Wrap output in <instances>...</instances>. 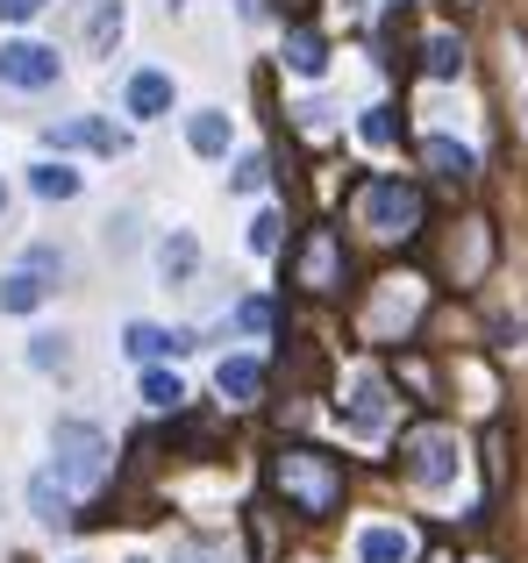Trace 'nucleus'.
<instances>
[{"label":"nucleus","mask_w":528,"mask_h":563,"mask_svg":"<svg viewBox=\"0 0 528 563\" xmlns=\"http://www.w3.org/2000/svg\"><path fill=\"white\" fill-rule=\"evenodd\" d=\"M43 292H51V286H43V278L29 272V264H14V272L0 278V314H36Z\"/></svg>","instance_id":"f3484780"},{"label":"nucleus","mask_w":528,"mask_h":563,"mask_svg":"<svg viewBox=\"0 0 528 563\" xmlns=\"http://www.w3.org/2000/svg\"><path fill=\"white\" fill-rule=\"evenodd\" d=\"M415 314H421V278H386L378 300H372V314H364V329L372 335H400Z\"/></svg>","instance_id":"0eeeda50"},{"label":"nucleus","mask_w":528,"mask_h":563,"mask_svg":"<svg viewBox=\"0 0 528 563\" xmlns=\"http://www.w3.org/2000/svg\"><path fill=\"white\" fill-rule=\"evenodd\" d=\"M79 172H72V165H36V172H29V192H36V200H79Z\"/></svg>","instance_id":"412c9836"},{"label":"nucleus","mask_w":528,"mask_h":563,"mask_svg":"<svg viewBox=\"0 0 528 563\" xmlns=\"http://www.w3.org/2000/svg\"><path fill=\"white\" fill-rule=\"evenodd\" d=\"M186 143H194V157H229L237 129H229L222 108H194V114H186Z\"/></svg>","instance_id":"2eb2a0df"},{"label":"nucleus","mask_w":528,"mask_h":563,"mask_svg":"<svg viewBox=\"0 0 528 563\" xmlns=\"http://www.w3.org/2000/svg\"><path fill=\"white\" fill-rule=\"evenodd\" d=\"M143 399H151L157 413H179L186 407V378L179 372H143Z\"/></svg>","instance_id":"b1692460"},{"label":"nucleus","mask_w":528,"mask_h":563,"mask_svg":"<svg viewBox=\"0 0 528 563\" xmlns=\"http://www.w3.org/2000/svg\"><path fill=\"white\" fill-rule=\"evenodd\" d=\"M464 471V442L450 435V428H421L415 442H407V478L421 485V493H450Z\"/></svg>","instance_id":"39448f33"},{"label":"nucleus","mask_w":528,"mask_h":563,"mask_svg":"<svg viewBox=\"0 0 528 563\" xmlns=\"http://www.w3.org/2000/svg\"><path fill=\"white\" fill-rule=\"evenodd\" d=\"M122 350L129 357H186V350H194V329H157V321H129L122 329Z\"/></svg>","instance_id":"9d476101"},{"label":"nucleus","mask_w":528,"mask_h":563,"mask_svg":"<svg viewBox=\"0 0 528 563\" xmlns=\"http://www.w3.org/2000/svg\"><path fill=\"white\" fill-rule=\"evenodd\" d=\"M293 114H300V129H307V136H321V129H329V108H321V100H300Z\"/></svg>","instance_id":"473e14b6"},{"label":"nucleus","mask_w":528,"mask_h":563,"mask_svg":"<svg viewBox=\"0 0 528 563\" xmlns=\"http://www.w3.org/2000/svg\"><path fill=\"white\" fill-rule=\"evenodd\" d=\"M129 563H143V556H129Z\"/></svg>","instance_id":"c9c22d12"},{"label":"nucleus","mask_w":528,"mask_h":563,"mask_svg":"<svg viewBox=\"0 0 528 563\" xmlns=\"http://www.w3.org/2000/svg\"><path fill=\"white\" fill-rule=\"evenodd\" d=\"M358 221L378 235V243H400V235L421 229V192L407 179H372L358 192Z\"/></svg>","instance_id":"20e7f679"},{"label":"nucleus","mask_w":528,"mask_h":563,"mask_svg":"<svg viewBox=\"0 0 528 563\" xmlns=\"http://www.w3.org/2000/svg\"><path fill=\"white\" fill-rule=\"evenodd\" d=\"M194 272H200V235L194 229H172L165 243H157V278H165V286H186Z\"/></svg>","instance_id":"ddd939ff"},{"label":"nucleus","mask_w":528,"mask_h":563,"mask_svg":"<svg viewBox=\"0 0 528 563\" xmlns=\"http://www.w3.org/2000/svg\"><path fill=\"white\" fill-rule=\"evenodd\" d=\"M51 143L57 151H129V136L114 122H94V114H72V122H51Z\"/></svg>","instance_id":"1a4fd4ad"},{"label":"nucleus","mask_w":528,"mask_h":563,"mask_svg":"<svg viewBox=\"0 0 528 563\" xmlns=\"http://www.w3.org/2000/svg\"><path fill=\"white\" fill-rule=\"evenodd\" d=\"M108 250H136V214H114L108 221Z\"/></svg>","instance_id":"c756f323"},{"label":"nucleus","mask_w":528,"mask_h":563,"mask_svg":"<svg viewBox=\"0 0 528 563\" xmlns=\"http://www.w3.org/2000/svg\"><path fill=\"white\" fill-rule=\"evenodd\" d=\"M251 250H257V257H272V250H278V214H257L251 221Z\"/></svg>","instance_id":"c85d7f7f"},{"label":"nucleus","mask_w":528,"mask_h":563,"mask_svg":"<svg viewBox=\"0 0 528 563\" xmlns=\"http://www.w3.org/2000/svg\"><path fill=\"white\" fill-rule=\"evenodd\" d=\"M0 214H8V186H0Z\"/></svg>","instance_id":"72a5a7b5"},{"label":"nucleus","mask_w":528,"mask_h":563,"mask_svg":"<svg viewBox=\"0 0 528 563\" xmlns=\"http://www.w3.org/2000/svg\"><path fill=\"white\" fill-rule=\"evenodd\" d=\"M51 456H57V478H65L72 485V493H86V485H100V478H108V435H100V428L94 421H57L51 428Z\"/></svg>","instance_id":"f03ea898"},{"label":"nucleus","mask_w":528,"mask_h":563,"mask_svg":"<svg viewBox=\"0 0 528 563\" xmlns=\"http://www.w3.org/2000/svg\"><path fill=\"white\" fill-rule=\"evenodd\" d=\"M215 385H222V399H229V407H251V399L264 393V364H257V357H222Z\"/></svg>","instance_id":"dca6fc26"},{"label":"nucleus","mask_w":528,"mask_h":563,"mask_svg":"<svg viewBox=\"0 0 528 563\" xmlns=\"http://www.w3.org/2000/svg\"><path fill=\"white\" fill-rule=\"evenodd\" d=\"M29 364H36V372H72V335L65 329L29 335Z\"/></svg>","instance_id":"4be33fe9"},{"label":"nucleus","mask_w":528,"mask_h":563,"mask_svg":"<svg viewBox=\"0 0 528 563\" xmlns=\"http://www.w3.org/2000/svg\"><path fill=\"white\" fill-rule=\"evenodd\" d=\"M272 478H278V493H286L307 521L336 514V499H343V464L321 456V450H278L272 456Z\"/></svg>","instance_id":"f257e3e1"},{"label":"nucleus","mask_w":528,"mask_h":563,"mask_svg":"<svg viewBox=\"0 0 528 563\" xmlns=\"http://www.w3.org/2000/svg\"><path fill=\"white\" fill-rule=\"evenodd\" d=\"M29 507H36L43 528H72V485L57 478V471H36V478H29Z\"/></svg>","instance_id":"4468645a"},{"label":"nucleus","mask_w":528,"mask_h":563,"mask_svg":"<svg viewBox=\"0 0 528 563\" xmlns=\"http://www.w3.org/2000/svg\"><path fill=\"white\" fill-rule=\"evenodd\" d=\"M57 71H65V57L51 51V43H0V86H14V93H43V86H57Z\"/></svg>","instance_id":"423d86ee"},{"label":"nucleus","mask_w":528,"mask_h":563,"mask_svg":"<svg viewBox=\"0 0 528 563\" xmlns=\"http://www.w3.org/2000/svg\"><path fill=\"white\" fill-rule=\"evenodd\" d=\"M264 179H272V172H264V157H257V151H243V157H237V179H229V186H237V192H257Z\"/></svg>","instance_id":"a878e982"},{"label":"nucleus","mask_w":528,"mask_h":563,"mask_svg":"<svg viewBox=\"0 0 528 563\" xmlns=\"http://www.w3.org/2000/svg\"><path fill=\"white\" fill-rule=\"evenodd\" d=\"M237 329L243 335H264V329H272V307H264V300H243L237 307Z\"/></svg>","instance_id":"cd10ccee"},{"label":"nucleus","mask_w":528,"mask_h":563,"mask_svg":"<svg viewBox=\"0 0 528 563\" xmlns=\"http://www.w3.org/2000/svg\"><path fill=\"white\" fill-rule=\"evenodd\" d=\"M336 272H343V257H336V235L315 229V235H307V250H300V286H307V292H336Z\"/></svg>","instance_id":"f8f14e48"},{"label":"nucleus","mask_w":528,"mask_h":563,"mask_svg":"<svg viewBox=\"0 0 528 563\" xmlns=\"http://www.w3.org/2000/svg\"><path fill=\"white\" fill-rule=\"evenodd\" d=\"M421 165H429L436 179H472V151H464V143H450V136H429V143H421Z\"/></svg>","instance_id":"aec40b11"},{"label":"nucleus","mask_w":528,"mask_h":563,"mask_svg":"<svg viewBox=\"0 0 528 563\" xmlns=\"http://www.w3.org/2000/svg\"><path fill=\"white\" fill-rule=\"evenodd\" d=\"M286 71L293 79H321V71H329V43H321L315 29H293L286 36Z\"/></svg>","instance_id":"a211bd4d"},{"label":"nucleus","mask_w":528,"mask_h":563,"mask_svg":"<svg viewBox=\"0 0 528 563\" xmlns=\"http://www.w3.org/2000/svg\"><path fill=\"white\" fill-rule=\"evenodd\" d=\"M172 100H179V86H172V71H157V65L129 71V86H122V108L136 114V122H157V114H172Z\"/></svg>","instance_id":"6e6552de"},{"label":"nucleus","mask_w":528,"mask_h":563,"mask_svg":"<svg viewBox=\"0 0 528 563\" xmlns=\"http://www.w3.org/2000/svg\"><path fill=\"white\" fill-rule=\"evenodd\" d=\"M358 563H415V536H407L400 521L358 528Z\"/></svg>","instance_id":"9b49d317"},{"label":"nucleus","mask_w":528,"mask_h":563,"mask_svg":"<svg viewBox=\"0 0 528 563\" xmlns=\"http://www.w3.org/2000/svg\"><path fill=\"white\" fill-rule=\"evenodd\" d=\"M336 421H343L350 442H386V428H393V385L378 378V372H350L343 399H336Z\"/></svg>","instance_id":"7ed1b4c3"},{"label":"nucleus","mask_w":528,"mask_h":563,"mask_svg":"<svg viewBox=\"0 0 528 563\" xmlns=\"http://www.w3.org/2000/svg\"><path fill=\"white\" fill-rule=\"evenodd\" d=\"M507 79H515V93H521V129H528V51L521 43H507Z\"/></svg>","instance_id":"bb28decb"},{"label":"nucleus","mask_w":528,"mask_h":563,"mask_svg":"<svg viewBox=\"0 0 528 563\" xmlns=\"http://www.w3.org/2000/svg\"><path fill=\"white\" fill-rule=\"evenodd\" d=\"M122 0H86V51H114L122 43Z\"/></svg>","instance_id":"6ab92c4d"},{"label":"nucleus","mask_w":528,"mask_h":563,"mask_svg":"<svg viewBox=\"0 0 528 563\" xmlns=\"http://www.w3.org/2000/svg\"><path fill=\"white\" fill-rule=\"evenodd\" d=\"M358 129H364V143H393V114H386V108H372Z\"/></svg>","instance_id":"7c9ffc66"},{"label":"nucleus","mask_w":528,"mask_h":563,"mask_svg":"<svg viewBox=\"0 0 528 563\" xmlns=\"http://www.w3.org/2000/svg\"><path fill=\"white\" fill-rule=\"evenodd\" d=\"M165 563H237V556H229V542L186 536V542H172V556H165Z\"/></svg>","instance_id":"393cba45"},{"label":"nucleus","mask_w":528,"mask_h":563,"mask_svg":"<svg viewBox=\"0 0 528 563\" xmlns=\"http://www.w3.org/2000/svg\"><path fill=\"white\" fill-rule=\"evenodd\" d=\"M421 65H429V79H458V71H464V43L443 29V36L421 43Z\"/></svg>","instance_id":"5701e85b"},{"label":"nucleus","mask_w":528,"mask_h":563,"mask_svg":"<svg viewBox=\"0 0 528 563\" xmlns=\"http://www.w3.org/2000/svg\"><path fill=\"white\" fill-rule=\"evenodd\" d=\"M51 0H0V22H36Z\"/></svg>","instance_id":"2f4dec72"},{"label":"nucleus","mask_w":528,"mask_h":563,"mask_svg":"<svg viewBox=\"0 0 528 563\" xmlns=\"http://www.w3.org/2000/svg\"><path fill=\"white\" fill-rule=\"evenodd\" d=\"M393 8H407V0H393Z\"/></svg>","instance_id":"f704fd0d"}]
</instances>
